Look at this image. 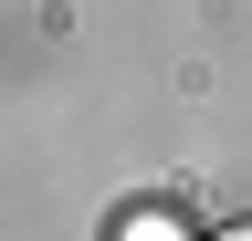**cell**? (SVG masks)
Masks as SVG:
<instances>
[{
  "label": "cell",
  "instance_id": "obj_1",
  "mask_svg": "<svg viewBox=\"0 0 252 241\" xmlns=\"http://www.w3.org/2000/svg\"><path fill=\"white\" fill-rule=\"evenodd\" d=\"M210 241H252V220H231V231H210Z\"/></svg>",
  "mask_w": 252,
  "mask_h": 241
}]
</instances>
